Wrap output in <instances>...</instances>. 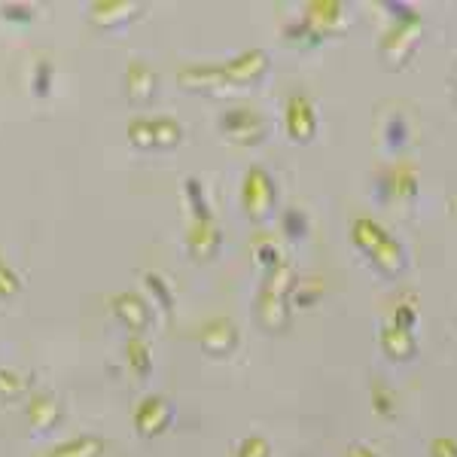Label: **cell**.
Here are the masks:
<instances>
[{"label":"cell","mask_w":457,"mask_h":457,"mask_svg":"<svg viewBox=\"0 0 457 457\" xmlns=\"http://www.w3.org/2000/svg\"><path fill=\"white\" fill-rule=\"evenodd\" d=\"M269 68V55L262 49H247V53L228 58L223 64H189L180 68L177 79L183 88H220V86H245L260 79Z\"/></svg>","instance_id":"cell-1"},{"label":"cell","mask_w":457,"mask_h":457,"mask_svg":"<svg viewBox=\"0 0 457 457\" xmlns=\"http://www.w3.org/2000/svg\"><path fill=\"white\" fill-rule=\"evenodd\" d=\"M353 241H357V247L363 250L370 260L378 265L385 275H400L403 271V247L394 241V235L387 232L385 226H378L375 220L370 217H360L357 223H353Z\"/></svg>","instance_id":"cell-2"},{"label":"cell","mask_w":457,"mask_h":457,"mask_svg":"<svg viewBox=\"0 0 457 457\" xmlns=\"http://www.w3.org/2000/svg\"><path fill=\"white\" fill-rule=\"evenodd\" d=\"M293 281H296V271L290 262H281L269 271L260 293V320L269 329H278L287 323V299L293 296Z\"/></svg>","instance_id":"cell-3"},{"label":"cell","mask_w":457,"mask_h":457,"mask_svg":"<svg viewBox=\"0 0 457 457\" xmlns=\"http://www.w3.org/2000/svg\"><path fill=\"white\" fill-rule=\"evenodd\" d=\"M129 141L141 150L159 146V150H171L183 141V125L174 116H135L125 129Z\"/></svg>","instance_id":"cell-4"},{"label":"cell","mask_w":457,"mask_h":457,"mask_svg":"<svg viewBox=\"0 0 457 457\" xmlns=\"http://www.w3.org/2000/svg\"><path fill=\"white\" fill-rule=\"evenodd\" d=\"M241 202H245V211L250 220L262 223V220L271 217V208H275V183L265 174L262 165H253L245 174V183H241Z\"/></svg>","instance_id":"cell-5"},{"label":"cell","mask_w":457,"mask_h":457,"mask_svg":"<svg viewBox=\"0 0 457 457\" xmlns=\"http://www.w3.org/2000/svg\"><path fill=\"white\" fill-rule=\"evenodd\" d=\"M220 129L228 141L235 144H260L265 135H269V125H265L262 113L247 104H238V107H228L223 116H220Z\"/></svg>","instance_id":"cell-6"},{"label":"cell","mask_w":457,"mask_h":457,"mask_svg":"<svg viewBox=\"0 0 457 457\" xmlns=\"http://www.w3.org/2000/svg\"><path fill=\"white\" fill-rule=\"evenodd\" d=\"M171 418H174V409L168 405L165 396H159V394L144 396V400L135 405V427H137V433H144V436H156V433H162L168 424H171Z\"/></svg>","instance_id":"cell-7"},{"label":"cell","mask_w":457,"mask_h":457,"mask_svg":"<svg viewBox=\"0 0 457 457\" xmlns=\"http://www.w3.org/2000/svg\"><path fill=\"white\" fill-rule=\"evenodd\" d=\"M287 131H290L293 141H312L317 131V116L314 107L305 95H293L287 101Z\"/></svg>","instance_id":"cell-8"},{"label":"cell","mask_w":457,"mask_h":457,"mask_svg":"<svg viewBox=\"0 0 457 457\" xmlns=\"http://www.w3.org/2000/svg\"><path fill=\"white\" fill-rule=\"evenodd\" d=\"M198 342H202V348L208 353L220 357V353H228L235 348V342H238V329H235V323L226 320V317H213V320H208L202 327Z\"/></svg>","instance_id":"cell-9"},{"label":"cell","mask_w":457,"mask_h":457,"mask_svg":"<svg viewBox=\"0 0 457 457\" xmlns=\"http://www.w3.org/2000/svg\"><path fill=\"white\" fill-rule=\"evenodd\" d=\"M144 10V4H137V0H95L92 6H88V19L95 21V25H122V21L135 19L137 12Z\"/></svg>","instance_id":"cell-10"},{"label":"cell","mask_w":457,"mask_h":457,"mask_svg":"<svg viewBox=\"0 0 457 457\" xmlns=\"http://www.w3.org/2000/svg\"><path fill=\"white\" fill-rule=\"evenodd\" d=\"M110 308H113V314L120 317L129 329H135V333L150 327V308H146V302L137 296V293H116V296L110 299Z\"/></svg>","instance_id":"cell-11"},{"label":"cell","mask_w":457,"mask_h":457,"mask_svg":"<svg viewBox=\"0 0 457 457\" xmlns=\"http://www.w3.org/2000/svg\"><path fill=\"white\" fill-rule=\"evenodd\" d=\"M220 241H223V235H220V226L213 223V220H195L187 232L189 253H193L195 260H211L220 250Z\"/></svg>","instance_id":"cell-12"},{"label":"cell","mask_w":457,"mask_h":457,"mask_svg":"<svg viewBox=\"0 0 457 457\" xmlns=\"http://www.w3.org/2000/svg\"><path fill=\"white\" fill-rule=\"evenodd\" d=\"M62 421V405L53 394H34L28 400V424L37 433H46Z\"/></svg>","instance_id":"cell-13"},{"label":"cell","mask_w":457,"mask_h":457,"mask_svg":"<svg viewBox=\"0 0 457 457\" xmlns=\"http://www.w3.org/2000/svg\"><path fill=\"white\" fill-rule=\"evenodd\" d=\"M104 439L95 436V433H79L73 439H64L49 452L46 457H101L104 454Z\"/></svg>","instance_id":"cell-14"},{"label":"cell","mask_w":457,"mask_h":457,"mask_svg":"<svg viewBox=\"0 0 457 457\" xmlns=\"http://www.w3.org/2000/svg\"><path fill=\"white\" fill-rule=\"evenodd\" d=\"M156 71L150 68L146 62H129V68H125V88H129L131 98H150L153 92H156Z\"/></svg>","instance_id":"cell-15"},{"label":"cell","mask_w":457,"mask_h":457,"mask_svg":"<svg viewBox=\"0 0 457 457\" xmlns=\"http://www.w3.org/2000/svg\"><path fill=\"white\" fill-rule=\"evenodd\" d=\"M381 348L394 360H409L411 353H415V338H411L409 329H400L390 323L385 333H381Z\"/></svg>","instance_id":"cell-16"},{"label":"cell","mask_w":457,"mask_h":457,"mask_svg":"<svg viewBox=\"0 0 457 457\" xmlns=\"http://www.w3.org/2000/svg\"><path fill=\"white\" fill-rule=\"evenodd\" d=\"M125 360H129L131 372H135L137 378H146V375H150V370H153L150 345H146L141 336H131L129 342H125Z\"/></svg>","instance_id":"cell-17"},{"label":"cell","mask_w":457,"mask_h":457,"mask_svg":"<svg viewBox=\"0 0 457 457\" xmlns=\"http://www.w3.org/2000/svg\"><path fill=\"white\" fill-rule=\"evenodd\" d=\"M144 284H146V290L156 296V302H159V308L165 314H171L174 312V290H171V284L165 281V278L159 275V271H144Z\"/></svg>","instance_id":"cell-18"},{"label":"cell","mask_w":457,"mask_h":457,"mask_svg":"<svg viewBox=\"0 0 457 457\" xmlns=\"http://www.w3.org/2000/svg\"><path fill=\"white\" fill-rule=\"evenodd\" d=\"M28 385H31V378H28L25 372L12 370V366H0V396H19L25 394Z\"/></svg>","instance_id":"cell-19"},{"label":"cell","mask_w":457,"mask_h":457,"mask_svg":"<svg viewBox=\"0 0 457 457\" xmlns=\"http://www.w3.org/2000/svg\"><path fill=\"white\" fill-rule=\"evenodd\" d=\"M183 189H187V198H189V208H193V217L195 220H213V213L208 208V198H204V187H202V183H198L195 177H187Z\"/></svg>","instance_id":"cell-20"},{"label":"cell","mask_w":457,"mask_h":457,"mask_svg":"<svg viewBox=\"0 0 457 457\" xmlns=\"http://www.w3.org/2000/svg\"><path fill=\"white\" fill-rule=\"evenodd\" d=\"M31 88L37 95H46L53 88V62L46 55H37L34 62V77H31Z\"/></svg>","instance_id":"cell-21"},{"label":"cell","mask_w":457,"mask_h":457,"mask_svg":"<svg viewBox=\"0 0 457 457\" xmlns=\"http://www.w3.org/2000/svg\"><path fill=\"white\" fill-rule=\"evenodd\" d=\"M19 287H21L19 271L0 256V296H12V293H19Z\"/></svg>","instance_id":"cell-22"},{"label":"cell","mask_w":457,"mask_h":457,"mask_svg":"<svg viewBox=\"0 0 457 457\" xmlns=\"http://www.w3.org/2000/svg\"><path fill=\"white\" fill-rule=\"evenodd\" d=\"M0 16H6L10 21H19V25H25V21H31L34 19V6L31 4H4L0 6Z\"/></svg>","instance_id":"cell-23"},{"label":"cell","mask_w":457,"mask_h":457,"mask_svg":"<svg viewBox=\"0 0 457 457\" xmlns=\"http://www.w3.org/2000/svg\"><path fill=\"white\" fill-rule=\"evenodd\" d=\"M281 223H284V232L290 235V238H302L305 235V217H302L299 211H284V217H281Z\"/></svg>","instance_id":"cell-24"},{"label":"cell","mask_w":457,"mask_h":457,"mask_svg":"<svg viewBox=\"0 0 457 457\" xmlns=\"http://www.w3.org/2000/svg\"><path fill=\"white\" fill-rule=\"evenodd\" d=\"M238 457H269V445H265L262 436H247L241 442Z\"/></svg>","instance_id":"cell-25"},{"label":"cell","mask_w":457,"mask_h":457,"mask_svg":"<svg viewBox=\"0 0 457 457\" xmlns=\"http://www.w3.org/2000/svg\"><path fill=\"white\" fill-rule=\"evenodd\" d=\"M396 195H415V171H411L409 165H403L400 171H396Z\"/></svg>","instance_id":"cell-26"},{"label":"cell","mask_w":457,"mask_h":457,"mask_svg":"<svg viewBox=\"0 0 457 457\" xmlns=\"http://www.w3.org/2000/svg\"><path fill=\"white\" fill-rule=\"evenodd\" d=\"M256 260H260L262 265H269V271L275 269V265H281V256H278V247L271 245V241H260V245H256Z\"/></svg>","instance_id":"cell-27"},{"label":"cell","mask_w":457,"mask_h":457,"mask_svg":"<svg viewBox=\"0 0 457 457\" xmlns=\"http://www.w3.org/2000/svg\"><path fill=\"white\" fill-rule=\"evenodd\" d=\"M415 320H418V314H415V308H411V305H396L394 308V327L409 329V333H411Z\"/></svg>","instance_id":"cell-28"},{"label":"cell","mask_w":457,"mask_h":457,"mask_svg":"<svg viewBox=\"0 0 457 457\" xmlns=\"http://www.w3.org/2000/svg\"><path fill=\"white\" fill-rule=\"evenodd\" d=\"M372 405L381 411V415H394V400H390V394L385 390V385H375V390H372Z\"/></svg>","instance_id":"cell-29"},{"label":"cell","mask_w":457,"mask_h":457,"mask_svg":"<svg viewBox=\"0 0 457 457\" xmlns=\"http://www.w3.org/2000/svg\"><path fill=\"white\" fill-rule=\"evenodd\" d=\"M430 457H457V442L454 439H436L430 445Z\"/></svg>","instance_id":"cell-30"},{"label":"cell","mask_w":457,"mask_h":457,"mask_svg":"<svg viewBox=\"0 0 457 457\" xmlns=\"http://www.w3.org/2000/svg\"><path fill=\"white\" fill-rule=\"evenodd\" d=\"M348 457H378V454H372L370 448H353V452Z\"/></svg>","instance_id":"cell-31"}]
</instances>
